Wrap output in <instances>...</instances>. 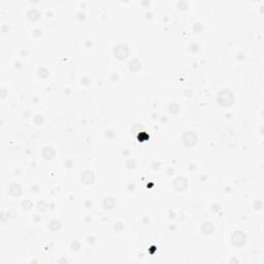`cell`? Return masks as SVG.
<instances>
[{"label":"cell","instance_id":"7","mask_svg":"<svg viewBox=\"0 0 264 264\" xmlns=\"http://www.w3.org/2000/svg\"><path fill=\"white\" fill-rule=\"evenodd\" d=\"M55 155V152L52 148H46L45 151H43V156H45L46 159H52Z\"/></svg>","mask_w":264,"mask_h":264},{"label":"cell","instance_id":"9","mask_svg":"<svg viewBox=\"0 0 264 264\" xmlns=\"http://www.w3.org/2000/svg\"><path fill=\"white\" fill-rule=\"evenodd\" d=\"M9 192L12 193V195H20L21 194V192H22V189L21 187H20L19 185H12V187H11V190H9Z\"/></svg>","mask_w":264,"mask_h":264},{"label":"cell","instance_id":"5","mask_svg":"<svg viewBox=\"0 0 264 264\" xmlns=\"http://www.w3.org/2000/svg\"><path fill=\"white\" fill-rule=\"evenodd\" d=\"M174 187L177 189L178 191H183L187 188V180L184 178H178L177 180L174 182Z\"/></svg>","mask_w":264,"mask_h":264},{"label":"cell","instance_id":"11","mask_svg":"<svg viewBox=\"0 0 264 264\" xmlns=\"http://www.w3.org/2000/svg\"><path fill=\"white\" fill-rule=\"evenodd\" d=\"M50 227H51V229H52V230H54V231H55V230L59 229V227H60V224H59V222H58V221H53L52 223H51Z\"/></svg>","mask_w":264,"mask_h":264},{"label":"cell","instance_id":"8","mask_svg":"<svg viewBox=\"0 0 264 264\" xmlns=\"http://www.w3.org/2000/svg\"><path fill=\"white\" fill-rule=\"evenodd\" d=\"M213 230H214V227H213V225L209 222L204 223L203 226H202V231H203L204 233H206V234H208V233H212Z\"/></svg>","mask_w":264,"mask_h":264},{"label":"cell","instance_id":"1","mask_svg":"<svg viewBox=\"0 0 264 264\" xmlns=\"http://www.w3.org/2000/svg\"><path fill=\"white\" fill-rule=\"evenodd\" d=\"M217 100L221 105H230L233 102V94L229 90H222L217 96Z\"/></svg>","mask_w":264,"mask_h":264},{"label":"cell","instance_id":"6","mask_svg":"<svg viewBox=\"0 0 264 264\" xmlns=\"http://www.w3.org/2000/svg\"><path fill=\"white\" fill-rule=\"evenodd\" d=\"M94 180V175L91 171H85L83 175H82V181L84 183H86V184H90V183H92Z\"/></svg>","mask_w":264,"mask_h":264},{"label":"cell","instance_id":"2","mask_svg":"<svg viewBox=\"0 0 264 264\" xmlns=\"http://www.w3.org/2000/svg\"><path fill=\"white\" fill-rule=\"evenodd\" d=\"M231 242L236 247H242L246 242V235L240 231H235L231 236Z\"/></svg>","mask_w":264,"mask_h":264},{"label":"cell","instance_id":"10","mask_svg":"<svg viewBox=\"0 0 264 264\" xmlns=\"http://www.w3.org/2000/svg\"><path fill=\"white\" fill-rule=\"evenodd\" d=\"M129 66H130V69L132 70H138L141 67V64L138 62L137 60H133L129 63Z\"/></svg>","mask_w":264,"mask_h":264},{"label":"cell","instance_id":"3","mask_svg":"<svg viewBox=\"0 0 264 264\" xmlns=\"http://www.w3.org/2000/svg\"><path fill=\"white\" fill-rule=\"evenodd\" d=\"M128 54H129V50L126 46L120 45L115 49V56L118 59H125L128 56Z\"/></svg>","mask_w":264,"mask_h":264},{"label":"cell","instance_id":"4","mask_svg":"<svg viewBox=\"0 0 264 264\" xmlns=\"http://www.w3.org/2000/svg\"><path fill=\"white\" fill-rule=\"evenodd\" d=\"M183 139H184V143L185 144L187 145H193L196 144V139H197V137H196V135L193 133V132H186L184 134V137H183Z\"/></svg>","mask_w":264,"mask_h":264}]
</instances>
